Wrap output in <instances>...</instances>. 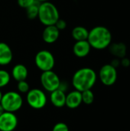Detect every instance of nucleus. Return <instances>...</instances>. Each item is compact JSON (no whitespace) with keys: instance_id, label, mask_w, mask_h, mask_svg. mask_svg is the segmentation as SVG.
Listing matches in <instances>:
<instances>
[{"instance_id":"obj_4","label":"nucleus","mask_w":130,"mask_h":131,"mask_svg":"<svg viewBox=\"0 0 130 131\" xmlns=\"http://www.w3.org/2000/svg\"><path fill=\"white\" fill-rule=\"evenodd\" d=\"M0 104L5 111L15 113L21 108L23 105V98L20 93L17 91H8L2 94Z\"/></svg>"},{"instance_id":"obj_2","label":"nucleus","mask_w":130,"mask_h":131,"mask_svg":"<svg viewBox=\"0 0 130 131\" xmlns=\"http://www.w3.org/2000/svg\"><path fill=\"white\" fill-rule=\"evenodd\" d=\"M87 41L91 48L97 50H103L111 44L112 34L105 26H96L89 31Z\"/></svg>"},{"instance_id":"obj_29","label":"nucleus","mask_w":130,"mask_h":131,"mask_svg":"<svg viewBox=\"0 0 130 131\" xmlns=\"http://www.w3.org/2000/svg\"><path fill=\"white\" fill-rule=\"evenodd\" d=\"M38 3H41V2H49V0H36Z\"/></svg>"},{"instance_id":"obj_16","label":"nucleus","mask_w":130,"mask_h":131,"mask_svg":"<svg viewBox=\"0 0 130 131\" xmlns=\"http://www.w3.org/2000/svg\"><path fill=\"white\" fill-rule=\"evenodd\" d=\"M108 48L110 52L116 58L121 59L126 55V45L123 42L111 43Z\"/></svg>"},{"instance_id":"obj_9","label":"nucleus","mask_w":130,"mask_h":131,"mask_svg":"<svg viewBox=\"0 0 130 131\" xmlns=\"http://www.w3.org/2000/svg\"><path fill=\"white\" fill-rule=\"evenodd\" d=\"M18 124L15 113L4 111L0 115V131H14Z\"/></svg>"},{"instance_id":"obj_10","label":"nucleus","mask_w":130,"mask_h":131,"mask_svg":"<svg viewBox=\"0 0 130 131\" xmlns=\"http://www.w3.org/2000/svg\"><path fill=\"white\" fill-rule=\"evenodd\" d=\"M82 104L81 92L77 90L72 91L68 94H66L65 106L69 109H76L80 106Z\"/></svg>"},{"instance_id":"obj_23","label":"nucleus","mask_w":130,"mask_h":131,"mask_svg":"<svg viewBox=\"0 0 130 131\" xmlns=\"http://www.w3.org/2000/svg\"><path fill=\"white\" fill-rule=\"evenodd\" d=\"M52 131H70L68 126L64 122H58L55 124L52 128Z\"/></svg>"},{"instance_id":"obj_14","label":"nucleus","mask_w":130,"mask_h":131,"mask_svg":"<svg viewBox=\"0 0 130 131\" xmlns=\"http://www.w3.org/2000/svg\"><path fill=\"white\" fill-rule=\"evenodd\" d=\"M50 101L54 107L57 108H61L65 106L66 93L60 89H57L51 92Z\"/></svg>"},{"instance_id":"obj_17","label":"nucleus","mask_w":130,"mask_h":131,"mask_svg":"<svg viewBox=\"0 0 130 131\" xmlns=\"http://www.w3.org/2000/svg\"><path fill=\"white\" fill-rule=\"evenodd\" d=\"M89 31L84 26H76L71 31V36L76 41L87 40Z\"/></svg>"},{"instance_id":"obj_7","label":"nucleus","mask_w":130,"mask_h":131,"mask_svg":"<svg viewBox=\"0 0 130 131\" xmlns=\"http://www.w3.org/2000/svg\"><path fill=\"white\" fill-rule=\"evenodd\" d=\"M40 81L42 88L46 91L51 93L58 89L61 79L59 76L54 71H53V70H51L43 71L40 77Z\"/></svg>"},{"instance_id":"obj_11","label":"nucleus","mask_w":130,"mask_h":131,"mask_svg":"<svg viewBox=\"0 0 130 131\" xmlns=\"http://www.w3.org/2000/svg\"><path fill=\"white\" fill-rule=\"evenodd\" d=\"M91 48H92L87 40L78 41H76L73 46V52L76 57L83 58L90 54Z\"/></svg>"},{"instance_id":"obj_21","label":"nucleus","mask_w":130,"mask_h":131,"mask_svg":"<svg viewBox=\"0 0 130 131\" xmlns=\"http://www.w3.org/2000/svg\"><path fill=\"white\" fill-rule=\"evenodd\" d=\"M17 90L20 94H27L30 90L29 84L25 81H18L17 84Z\"/></svg>"},{"instance_id":"obj_12","label":"nucleus","mask_w":130,"mask_h":131,"mask_svg":"<svg viewBox=\"0 0 130 131\" xmlns=\"http://www.w3.org/2000/svg\"><path fill=\"white\" fill-rule=\"evenodd\" d=\"M60 36V31L55 25L45 26L43 33L42 38L47 44H53L57 41Z\"/></svg>"},{"instance_id":"obj_22","label":"nucleus","mask_w":130,"mask_h":131,"mask_svg":"<svg viewBox=\"0 0 130 131\" xmlns=\"http://www.w3.org/2000/svg\"><path fill=\"white\" fill-rule=\"evenodd\" d=\"M38 2L36 0H17V3L18 5L22 8H28V7H30L31 5H34V3Z\"/></svg>"},{"instance_id":"obj_13","label":"nucleus","mask_w":130,"mask_h":131,"mask_svg":"<svg viewBox=\"0 0 130 131\" xmlns=\"http://www.w3.org/2000/svg\"><path fill=\"white\" fill-rule=\"evenodd\" d=\"M13 58V53L7 43L0 42V66L9 64Z\"/></svg>"},{"instance_id":"obj_8","label":"nucleus","mask_w":130,"mask_h":131,"mask_svg":"<svg viewBox=\"0 0 130 131\" xmlns=\"http://www.w3.org/2000/svg\"><path fill=\"white\" fill-rule=\"evenodd\" d=\"M99 78L105 86L113 85L117 80V70L110 64L103 65L99 71Z\"/></svg>"},{"instance_id":"obj_15","label":"nucleus","mask_w":130,"mask_h":131,"mask_svg":"<svg viewBox=\"0 0 130 131\" xmlns=\"http://www.w3.org/2000/svg\"><path fill=\"white\" fill-rule=\"evenodd\" d=\"M11 77L17 81H25L28 75V71L25 65L22 64H15L11 70Z\"/></svg>"},{"instance_id":"obj_30","label":"nucleus","mask_w":130,"mask_h":131,"mask_svg":"<svg viewBox=\"0 0 130 131\" xmlns=\"http://www.w3.org/2000/svg\"><path fill=\"white\" fill-rule=\"evenodd\" d=\"M2 97V91H1V90H0V101H1Z\"/></svg>"},{"instance_id":"obj_20","label":"nucleus","mask_w":130,"mask_h":131,"mask_svg":"<svg viewBox=\"0 0 130 131\" xmlns=\"http://www.w3.org/2000/svg\"><path fill=\"white\" fill-rule=\"evenodd\" d=\"M11 81V74L5 70L0 69V89L7 86Z\"/></svg>"},{"instance_id":"obj_27","label":"nucleus","mask_w":130,"mask_h":131,"mask_svg":"<svg viewBox=\"0 0 130 131\" xmlns=\"http://www.w3.org/2000/svg\"><path fill=\"white\" fill-rule=\"evenodd\" d=\"M110 64H112L114 68H117L119 65H120V59H119V58H114L113 61H112V62L110 63Z\"/></svg>"},{"instance_id":"obj_18","label":"nucleus","mask_w":130,"mask_h":131,"mask_svg":"<svg viewBox=\"0 0 130 131\" xmlns=\"http://www.w3.org/2000/svg\"><path fill=\"white\" fill-rule=\"evenodd\" d=\"M38 9H39V3L36 2L34 5H31L28 8H26V15L27 17L31 19H35L38 18Z\"/></svg>"},{"instance_id":"obj_19","label":"nucleus","mask_w":130,"mask_h":131,"mask_svg":"<svg viewBox=\"0 0 130 131\" xmlns=\"http://www.w3.org/2000/svg\"><path fill=\"white\" fill-rule=\"evenodd\" d=\"M81 97H82V103L87 105L92 104L94 101V94L91 91V89L82 91Z\"/></svg>"},{"instance_id":"obj_6","label":"nucleus","mask_w":130,"mask_h":131,"mask_svg":"<svg viewBox=\"0 0 130 131\" xmlns=\"http://www.w3.org/2000/svg\"><path fill=\"white\" fill-rule=\"evenodd\" d=\"M34 63L36 67L42 72L51 71L55 65V59L51 51L41 50L35 54Z\"/></svg>"},{"instance_id":"obj_25","label":"nucleus","mask_w":130,"mask_h":131,"mask_svg":"<svg viewBox=\"0 0 130 131\" xmlns=\"http://www.w3.org/2000/svg\"><path fill=\"white\" fill-rule=\"evenodd\" d=\"M120 65H122L123 67L124 68H128L130 66V60L126 58V57H124L123 58L120 59Z\"/></svg>"},{"instance_id":"obj_26","label":"nucleus","mask_w":130,"mask_h":131,"mask_svg":"<svg viewBox=\"0 0 130 131\" xmlns=\"http://www.w3.org/2000/svg\"><path fill=\"white\" fill-rule=\"evenodd\" d=\"M67 88H68V84H67V83L66 81H61V83H60V85H59L58 89H60V90H61L62 91H64V92L66 93Z\"/></svg>"},{"instance_id":"obj_28","label":"nucleus","mask_w":130,"mask_h":131,"mask_svg":"<svg viewBox=\"0 0 130 131\" xmlns=\"http://www.w3.org/2000/svg\"><path fill=\"white\" fill-rule=\"evenodd\" d=\"M4 111H4V109H3V107H2V105L0 104V115H1Z\"/></svg>"},{"instance_id":"obj_3","label":"nucleus","mask_w":130,"mask_h":131,"mask_svg":"<svg viewBox=\"0 0 130 131\" xmlns=\"http://www.w3.org/2000/svg\"><path fill=\"white\" fill-rule=\"evenodd\" d=\"M38 18L44 26L54 25L60 18V14L57 7L50 2L39 3Z\"/></svg>"},{"instance_id":"obj_24","label":"nucleus","mask_w":130,"mask_h":131,"mask_svg":"<svg viewBox=\"0 0 130 131\" xmlns=\"http://www.w3.org/2000/svg\"><path fill=\"white\" fill-rule=\"evenodd\" d=\"M54 25L57 28V29H58L59 31H62V30H64V29L66 28V27H67V22H66L64 19L59 18V19L57 21V22L55 23Z\"/></svg>"},{"instance_id":"obj_5","label":"nucleus","mask_w":130,"mask_h":131,"mask_svg":"<svg viewBox=\"0 0 130 131\" xmlns=\"http://www.w3.org/2000/svg\"><path fill=\"white\" fill-rule=\"evenodd\" d=\"M26 101L30 107L34 110H41L47 104L48 98L41 89L32 88L26 94Z\"/></svg>"},{"instance_id":"obj_1","label":"nucleus","mask_w":130,"mask_h":131,"mask_svg":"<svg viewBox=\"0 0 130 131\" xmlns=\"http://www.w3.org/2000/svg\"><path fill=\"white\" fill-rule=\"evenodd\" d=\"M97 80V74L93 69L90 68H82L74 74L71 83L75 90L82 92L92 89Z\"/></svg>"}]
</instances>
